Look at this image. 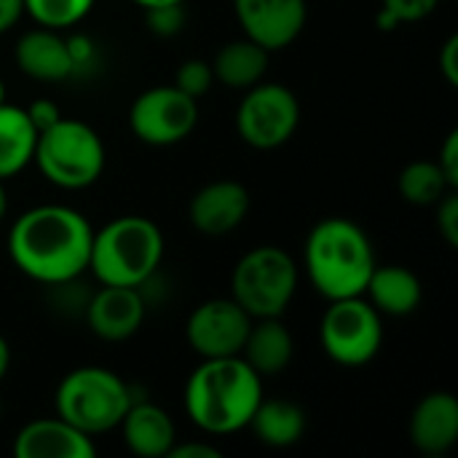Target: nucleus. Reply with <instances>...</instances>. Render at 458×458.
Instances as JSON below:
<instances>
[{"label":"nucleus","mask_w":458,"mask_h":458,"mask_svg":"<svg viewBox=\"0 0 458 458\" xmlns=\"http://www.w3.org/2000/svg\"><path fill=\"white\" fill-rule=\"evenodd\" d=\"M91 239L94 228L81 212L43 204L16 217L8 231V255L32 282L59 287L89 271Z\"/></svg>","instance_id":"obj_1"},{"label":"nucleus","mask_w":458,"mask_h":458,"mask_svg":"<svg viewBox=\"0 0 458 458\" xmlns=\"http://www.w3.org/2000/svg\"><path fill=\"white\" fill-rule=\"evenodd\" d=\"M263 400V378L242 357L201 360L185 384V413L207 435L242 432Z\"/></svg>","instance_id":"obj_2"},{"label":"nucleus","mask_w":458,"mask_h":458,"mask_svg":"<svg viewBox=\"0 0 458 458\" xmlns=\"http://www.w3.org/2000/svg\"><path fill=\"white\" fill-rule=\"evenodd\" d=\"M303 263L314 290L327 301H341L365 295L376 268V252L354 220L325 217L306 236Z\"/></svg>","instance_id":"obj_3"},{"label":"nucleus","mask_w":458,"mask_h":458,"mask_svg":"<svg viewBox=\"0 0 458 458\" xmlns=\"http://www.w3.org/2000/svg\"><path fill=\"white\" fill-rule=\"evenodd\" d=\"M164 260V233L142 215H123L102 225L91 239L89 271L99 284L142 287Z\"/></svg>","instance_id":"obj_4"},{"label":"nucleus","mask_w":458,"mask_h":458,"mask_svg":"<svg viewBox=\"0 0 458 458\" xmlns=\"http://www.w3.org/2000/svg\"><path fill=\"white\" fill-rule=\"evenodd\" d=\"M131 403L134 397L126 381L118 373L97 365L70 370L54 397L56 416L89 437L115 429Z\"/></svg>","instance_id":"obj_5"},{"label":"nucleus","mask_w":458,"mask_h":458,"mask_svg":"<svg viewBox=\"0 0 458 458\" xmlns=\"http://www.w3.org/2000/svg\"><path fill=\"white\" fill-rule=\"evenodd\" d=\"M32 161L51 185L62 191H83L105 172V145L89 123L59 118L54 126L38 131Z\"/></svg>","instance_id":"obj_6"},{"label":"nucleus","mask_w":458,"mask_h":458,"mask_svg":"<svg viewBox=\"0 0 458 458\" xmlns=\"http://www.w3.org/2000/svg\"><path fill=\"white\" fill-rule=\"evenodd\" d=\"M298 293V266L282 247L250 250L231 274V298L252 317H284Z\"/></svg>","instance_id":"obj_7"},{"label":"nucleus","mask_w":458,"mask_h":458,"mask_svg":"<svg viewBox=\"0 0 458 458\" xmlns=\"http://www.w3.org/2000/svg\"><path fill=\"white\" fill-rule=\"evenodd\" d=\"M319 344L335 365L362 368L381 352V314L362 295L330 301V309L319 322Z\"/></svg>","instance_id":"obj_8"},{"label":"nucleus","mask_w":458,"mask_h":458,"mask_svg":"<svg viewBox=\"0 0 458 458\" xmlns=\"http://www.w3.org/2000/svg\"><path fill=\"white\" fill-rule=\"evenodd\" d=\"M301 123V102L282 83H255L236 107V131L255 150H274L293 140Z\"/></svg>","instance_id":"obj_9"},{"label":"nucleus","mask_w":458,"mask_h":458,"mask_svg":"<svg viewBox=\"0 0 458 458\" xmlns=\"http://www.w3.org/2000/svg\"><path fill=\"white\" fill-rule=\"evenodd\" d=\"M199 123V99L180 91L174 83L142 91L129 107L131 134L153 148H169L191 137Z\"/></svg>","instance_id":"obj_10"},{"label":"nucleus","mask_w":458,"mask_h":458,"mask_svg":"<svg viewBox=\"0 0 458 458\" xmlns=\"http://www.w3.org/2000/svg\"><path fill=\"white\" fill-rule=\"evenodd\" d=\"M250 327L252 317L233 298H212L191 311L185 338L201 360L239 357Z\"/></svg>","instance_id":"obj_11"},{"label":"nucleus","mask_w":458,"mask_h":458,"mask_svg":"<svg viewBox=\"0 0 458 458\" xmlns=\"http://www.w3.org/2000/svg\"><path fill=\"white\" fill-rule=\"evenodd\" d=\"M233 13L244 38L268 54L295 43L309 19L306 0H233Z\"/></svg>","instance_id":"obj_12"},{"label":"nucleus","mask_w":458,"mask_h":458,"mask_svg":"<svg viewBox=\"0 0 458 458\" xmlns=\"http://www.w3.org/2000/svg\"><path fill=\"white\" fill-rule=\"evenodd\" d=\"M89 330L110 344L129 341L145 322V298L140 287L102 284L83 309Z\"/></svg>","instance_id":"obj_13"},{"label":"nucleus","mask_w":458,"mask_h":458,"mask_svg":"<svg viewBox=\"0 0 458 458\" xmlns=\"http://www.w3.org/2000/svg\"><path fill=\"white\" fill-rule=\"evenodd\" d=\"M250 212V191L236 180H215L196 191L188 207L191 225L204 236L236 231Z\"/></svg>","instance_id":"obj_14"},{"label":"nucleus","mask_w":458,"mask_h":458,"mask_svg":"<svg viewBox=\"0 0 458 458\" xmlns=\"http://www.w3.org/2000/svg\"><path fill=\"white\" fill-rule=\"evenodd\" d=\"M408 435L416 451L443 456L458 443V400L451 392H432L411 413Z\"/></svg>","instance_id":"obj_15"},{"label":"nucleus","mask_w":458,"mask_h":458,"mask_svg":"<svg viewBox=\"0 0 458 458\" xmlns=\"http://www.w3.org/2000/svg\"><path fill=\"white\" fill-rule=\"evenodd\" d=\"M16 458H91L94 440L64 419H38L19 429L13 440Z\"/></svg>","instance_id":"obj_16"},{"label":"nucleus","mask_w":458,"mask_h":458,"mask_svg":"<svg viewBox=\"0 0 458 458\" xmlns=\"http://www.w3.org/2000/svg\"><path fill=\"white\" fill-rule=\"evenodd\" d=\"M13 56H16L19 70L27 78L40 81V83H59L75 72L67 38H62L56 30H48V27L24 32L16 43Z\"/></svg>","instance_id":"obj_17"},{"label":"nucleus","mask_w":458,"mask_h":458,"mask_svg":"<svg viewBox=\"0 0 458 458\" xmlns=\"http://www.w3.org/2000/svg\"><path fill=\"white\" fill-rule=\"evenodd\" d=\"M123 443L134 456L164 458L177 443V429L172 416L153 403H131L121 419Z\"/></svg>","instance_id":"obj_18"},{"label":"nucleus","mask_w":458,"mask_h":458,"mask_svg":"<svg viewBox=\"0 0 458 458\" xmlns=\"http://www.w3.org/2000/svg\"><path fill=\"white\" fill-rule=\"evenodd\" d=\"M295 354V341L293 333L284 327L282 317H266V319H252V327L247 333L242 360L260 376L271 378L287 370Z\"/></svg>","instance_id":"obj_19"},{"label":"nucleus","mask_w":458,"mask_h":458,"mask_svg":"<svg viewBox=\"0 0 458 458\" xmlns=\"http://www.w3.org/2000/svg\"><path fill=\"white\" fill-rule=\"evenodd\" d=\"M365 295L378 314L411 317L421 306L424 287L421 279L405 266H376L368 279Z\"/></svg>","instance_id":"obj_20"},{"label":"nucleus","mask_w":458,"mask_h":458,"mask_svg":"<svg viewBox=\"0 0 458 458\" xmlns=\"http://www.w3.org/2000/svg\"><path fill=\"white\" fill-rule=\"evenodd\" d=\"M268 51L263 46H258L250 38H239L225 43L215 59H212V72L215 81H220L228 89H239L247 91L250 86L260 83L266 70H268Z\"/></svg>","instance_id":"obj_21"},{"label":"nucleus","mask_w":458,"mask_h":458,"mask_svg":"<svg viewBox=\"0 0 458 458\" xmlns=\"http://www.w3.org/2000/svg\"><path fill=\"white\" fill-rule=\"evenodd\" d=\"M255 437L268 448H290L306 435V413L290 400H260L250 424Z\"/></svg>","instance_id":"obj_22"},{"label":"nucleus","mask_w":458,"mask_h":458,"mask_svg":"<svg viewBox=\"0 0 458 458\" xmlns=\"http://www.w3.org/2000/svg\"><path fill=\"white\" fill-rule=\"evenodd\" d=\"M38 131L30 115L19 105H0V180L16 177L27 164H32Z\"/></svg>","instance_id":"obj_23"},{"label":"nucleus","mask_w":458,"mask_h":458,"mask_svg":"<svg viewBox=\"0 0 458 458\" xmlns=\"http://www.w3.org/2000/svg\"><path fill=\"white\" fill-rule=\"evenodd\" d=\"M400 196L413 207H435L451 188L437 161H413L397 180Z\"/></svg>","instance_id":"obj_24"},{"label":"nucleus","mask_w":458,"mask_h":458,"mask_svg":"<svg viewBox=\"0 0 458 458\" xmlns=\"http://www.w3.org/2000/svg\"><path fill=\"white\" fill-rule=\"evenodd\" d=\"M97 0H24V13L35 19L38 27L67 30L83 21Z\"/></svg>","instance_id":"obj_25"},{"label":"nucleus","mask_w":458,"mask_h":458,"mask_svg":"<svg viewBox=\"0 0 458 458\" xmlns=\"http://www.w3.org/2000/svg\"><path fill=\"white\" fill-rule=\"evenodd\" d=\"M437 5L440 0H384L381 11L376 13V24L378 30L392 32L400 24H411V21H421L432 16Z\"/></svg>","instance_id":"obj_26"},{"label":"nucleus","mask_w":458,"mask_h":458,"mask_svg":"<svg viewBox=\"0 0 458 458\" xmlns=\"http://www.w3.org/2000/svg\"><path fill=\"white\" fill-rule=\"evenodd\" d=\"M212 83H215L212 64L201 62V59H188L174 72V86L180 91H185L188 97H193V99H201L212 89Z\"/></svg>","instance_id":"obj_27"},{"label":"nucleus","mask_w":458,"mask_h":458,"mask_svg":"<svg viewBox=\"0 0 458 458\" xmlns=\"http://www.w3.org/2000/svg\"><path fill=\"white\" fill-rule=\"evenodd\" d=\"M185 3H172V5H156L145 8V21L153 35L158 38H174L185 27Z\"/></svg>","instance_id":"obj_28"},{"label":"nucleus","mask_w":458,"mask_h":458,"mask_svg":"<svg viewBox=\"0 0 458 458\" xmlns=\"http://www.w3.org/2000/svg\"><path fill=\"white\" fill-rule=\"evenodd\" d=\"M437 231L445 239L448 247H458V193L456 188L448 191L437 204Z\"/></svg>","instance_id":"obj_29"},{"label":"nucleus","mask_w":458,"mask_h":458,"mask_svg":"<svg viewBox=\"0 0 458 458\" xmlns=\"http://www.w3.org/2000/svg\"><path fill=\"white\" fill-rule=\"evenodd\" d=\"M24 110H27L30 123L35 126V131H43V129L54 126V123L62 118L59 105L51 102V99H35V102H30V107H24Z\"/></svg>","instance_id":"obj_30"},{"label":"nucleus","mask_w":458,"mask_h":458,"mask_svg":"<svg viewBox=\"0 0 458 458\" xmlns=\"http://www.w3.org/2000/svg\"><path fill=\"white\" fill-rule=\"evenodd\" d=\"M437 166L443 169L445 180L451 182V188H458V131H451L440 148V158Z\"/></svg>","instance_id":"obj_31"},{"label":"nucleus","mask_w":458,"mask_h":458,"mask_svg":"<svg viewBox=\"0 0 458 458\" xmlns=\"http://www.w3.org/2000/svg\"><path fill=\"white\" fill-rule=\"evenodd\" d=\"M67 48H70V59H72L75 72L83 70V67H89L94 62V51L97 48H94V43H91L89 35H72V38H67Z\"/></svg>","instance_id":"obj_32"},{"label":"nucleus","mask_w":458,"mask_h":458,"mask_svg":"<svg viewBox=\"0 0 458 458\" xmlns=\"http://www.w3.org/2000/svg\"><path fill=\"white\" fill-rule=\"evenodd\" d=\"M440 70L451 86H458V35H451L440 48Z\"/></svg>","instance_id":"obj_33"},{"label":"nucleus","mask_w":458,"mask_h":458,"mask_svg":"<svg viewBox=\"0 0 458 458\" xmlns=\"http://www.w3.org/2000/svg\"><path fill=\"white\" fill-rule=\"evenodd\" d=\"M223 454L207 443H174L166 458H220Z\"/></svg>","instance_id":"obj_34"},{"label":"nucleus","mask_w":458,"mask_h":458,"mask_svg":"<svg viewBox=\"0 0 458 458\" xmlns=\"http://www.w3.org/2000/svg\"><path fill=\"white\" fill-rule=\"evenodd\" d=\"M24 13V0H0V35L8 32Z\"/></svg>","instance_id":"obj_35"},{"label":"nucleus","mask_w":458,"mask_h":458,"mask_svg":"<svg viewBox=\"0 0 458 458\" xmlns=\"http://www.w3.org/2000/svg\"><path fill=\"white\" fill-rule=\"evenodd\" d=\"M8 368H11V346H8V341L0 335V381L5 378Z\"/></svg>","instance_id":"obj_36"},{"label":"nucleus","mask_w":458,"mask_h":458,"mask_svg":"<svg viewBox=\"0 0 458 458\" xmlns=\"http://www.w3.org/2000/svg\"><path fill=\"white\" fill-rule=\"evenodd\" d=\"M140 8H156V5H172V3H185V0H131Z\"/></svg>","instance_id":"obj_37"},{"label":"nucleus","mask_w":458,"mask_h":458,"mask_svg":"<svg viewBox=\"0 0 458 458\" xmlns=\"http://www.w3.org/2000/svg\"><path fill=\"white\" fill-rule=\"evenodd\" d=\"M5 212H8V193H5V185H3V180H0V223H3V217H5Z\"/></svg>","instance_id":"obj_38"},{"label":"nucleus","mask_w":458,"mask_h":458,"mask_svg":"<svg viewBox=\"0 0 458 458\" xmlns=\"http://www.w3.org/2000/svg\"><path fill=\"white\" fill-rule=\"evenodd\" d=\"M5 102V83H3V78H0V105Z\"/></svg>","instance_id":"obj_39"},{"label":"nucleus","mask_w":458,"mask_h":458,"mask_svg":"<svg viewBox=\"0 0 458 458\" xmlns=\"http://www.w3.org/2000/svg\"><path fill=\"white\" fill-rule=\"evenodd\" d=\"M0 416H3V400H0Z\"/></svg>","instance_id":"obj_40"}]
</instances>
